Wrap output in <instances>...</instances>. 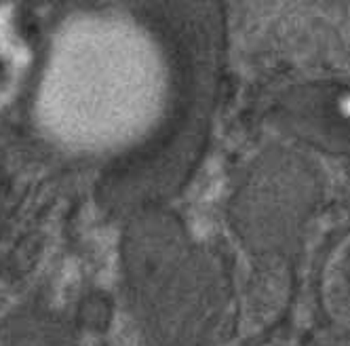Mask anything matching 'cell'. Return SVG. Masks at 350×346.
<instances>
[{
  "label": "cell",
  "mask_w": 350,
  "mask_h": 346,
  "mask_svg": "<svg viewBox=\"0 0 350 346\" xmlns=\"http://www.w3.org/2000/svg\"><path fill=\"white\" fill-rule=\"evenodd\" d=\"M169 64V100L154 131L118 157L97 184L106 213L167 205L192 171L213 102L217 17L211 5L165 3L137 7Z\"/></svg>",
  "instance_id": "6da1fadb"
},
{
  "label": "cell",
  "mask_w": 350,
  "mask_h": 346,
  "mask_svg": "<svg viewBox=\"0 0 350 346\" xmlns=\"http://www.w3.org/2000/svg\"><path fill=\"white\" fill-rule=\"evenodd\" d=\"M120 279L144 346H217L228 306L219 256L169 205L122 217Z\"/></svg>",
  "instance_id": "7a4b0ae2"
},
{
  "label": "cell",
  "mask_w": 350,
  "mask_h": 346,
  "mask_svg": "<svg viewBox=\"0 0 350 346\" xmlns=\"http://www.w3.org/2000/svg\"><path fill=\"white\" fill-rule=\"evenodd\" d=\"M0 346H79V330L59 308L23 304L0 321Z\"/></svg>",
  "instance_id": "3957f363"
}]
</instances>
